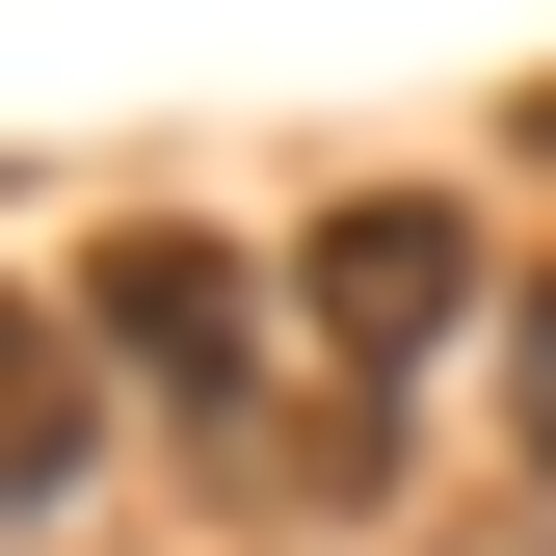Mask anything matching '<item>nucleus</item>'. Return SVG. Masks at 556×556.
Wrapping results in <instances>:
<instances>
[{
    "instance_id": "3",
    "label": "nucleus",
    "mask_w": 556,
    "mask_h": 556,
    "mask_svg": "<svg viewBox=\"0 0 556 556\" xmlns=\"http://www.w3.org/2000/svg\"><path fill=\"white\" fill-rule=\"evenodd\" d=\"M53 477H80V371L0 318V504H53Z\"/></svg>"
},
{
    "instance_id": "2",
    "label": "nucleus",
    "mask_w": 556,
    "mask_h": 556,
    "mask_svg": "<svg viewBox=\"0 0 556 556\" xmlns=\"http://www.w3.org/2000/svg\"><path fill=\"white\" fill-rule=\"evenodd\" d=\"M80 318H106L160 397H239V265H213V239H106V265H80Z\"/></svg>"
},
{
    "instance_id": "1",
    "label": "nucleus",
    "mask_w": 556,
    "mask_h": 556,
    "mask_svg": "<svg viewBox=\"0 0 556 556\" xmlns=\"http://www.w3.org/2000/svg\"><path fill=\"white\" fill-rule=\"evenodd\" d=\"M292 318L397 397V371L477 318V213H451V186H371V213H318V239H292Z\"/></svg>"
},
{
    "instance_id": "4",
    "label": "nucleus",
    "mask_w": 556,
    "mask_h": 556,
    "mask_svg": "<svg viewBox=\"0 0 556 556\" xmlns=\"http://www.w3.org/2000/svg\"><path fill=\"white\" fill-rule=\"evenodd\" d=\"M504 397H530V451H556V265H530V318H504Z\"/></svg>"
}]
</instances>
